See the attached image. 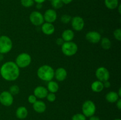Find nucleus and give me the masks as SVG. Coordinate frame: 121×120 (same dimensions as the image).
Returning a JSON list of instances; mask_svg holds the SVG:
<instances>
[{
    "mask_svg": "<svg viewBox=\"0 0 121 120\" xmlns=\"http://www.w3.org/2000/svg\"><path fill=\"white\" fill-rule=\"evenodd\" d=\"M20 74V68L13 61H7L0 67V75L4 80L9 82L15 81Z\"/></svg>",
    "mask_w": 121,
    "mask_h": 120,
    "instance_id": "nucleus-1",
    "label": "nucleus"
},
{
    "mask_svg": "<svg viewBox=\"0 0 121 120\" xmlns=\"http://www.w3.org/2000/svg\"><path fill=\"white\" fill-rule=\"evenodd\" d=\"M37 75L40 80L48 82L54 78V69L49 65H43L38 68Z\"/></svg>",
    "mask_w": 121,
    "mask_h": 120,
    "instance_id": "nucleus-2",
    "label": "nucleus"
},
{
    "mask_svg": "<svg viewBox=\"0 0 121 120\" xmlns=\"http://www.w3.org/2000/svg\"><path fill=\"white\" fill-rule=\"evenodd\" d=\"M13 42L11 38L7 35H0V54L4 55L12 50Z\"/></svg>",
    "mask_w": 121,
    "mask_h": 120,
    "instance_id": "nucleus-3",
    "label": "nucleus"
},
{
    "mask_svg": "<svg viewBox=\"0 0 121 120\" xmlns=\"http://www.w3.org/2000/svg\"><path fill=\"white\" fill-rule=\"evenodd\" d=\"M61 50L65 56H72L78 52V46L73 41L65 42L61 46Z\"/></svg>",
    "mask_w": 121,
    "mask_h": 120,
    "instance_id": "nucleus-4",
    "label": "nucleus"
},
{
    "mask_svg": "<svg viewBox=\"0 0 121 120\" xmlns=\"http://www.w3.org/2000/svg\"><path fill=\"white\" fill-rule=\"evenodd\" d=\"M32 58L31 55L27 52L18 54L15 58V62L20 68H25L31 64Z\"/></svg>",
    "mask_w": 121,
    "mask_h": 120,
    "instance_id": "nucleus-5",
    "label": "nucleus"
},
{
    "mask_svg": "<svg viewBox=\"0 0 121 120\" xmlns=\"http://www.w3.org/2000/svg\"><path fill=\"white\" fill-rule=\"evenodd\" d=\"M82 114L86 117H91L95 115L96 111V107L92 100H86L83 102L82 107Z\"/></svg>",
    "mask_w": 121,
    "mask_h": 120,
    "instance_id": "nucleus-6",
    "label": "nucleus"
},
{
    "mask_svg": "<svg viewBox=\"0 0 121 120\" xmlns=\"http://www.w3.org/2000/svg\"><path fill=\"white\" fill-rule=\"evenodd\" d=\"M29 20L31 23L34 26H41L44 22L43 14L39 11H34L30 14Z\"/></svg>",
    "mask_w": 121,
    "mask_h": 120,
    "instance_id": "nucleus-7",
    "label": "nucleus"
},
{
    "mask_svg": "<svg viewBox=\"0 0 121 120\" xmlns=\"http://www.w3.org/2000/svg\"><path fill=\"white\" fill-rule=\"evenodd\" d=\"M14 102L13 95L8 91H4L0 93V103L4 107H10Z\"/></svg>",
    "mask_w": 121,
    "mask_h": 120,
    "instance_id": "nucleus-8",
    "label": "nucleus"
},
{
    "mask_svg": "<svg viewBox=\"0 0 121 120\" xmlns=\"http://www.w3.org/2000/svg\"><path fill=\"white\" fill-rule=\"evenodd\" d=\"M70 23L72 29L75 31H81L85 27V21L83 18L80 16L72 17Z\"/></svg>",
    "mask_w": 121,
    "mask_h": 120,
    "instance_id": "nucleus-9",
    "label": "nucleus"
},
{
    "mask_svg": "<svg viewBox=\"0 0 121 120\" xmlns=\"http://www.w3.org/2000/svg\"><path fill=\"white\" fill-rule=\"evenodd\" d=\"M95 76L98 80L104 82L109 80L110 78V72L106 67H100L96 70Z\"/></svg>",
    "mask_w": 121,
    "mask_h": 120,
    "instance_id": "nucleus-10",
    "label": "nucleus"
},
{
    "mask_svg": "<svg viewBox=\"0 0 121 120\" xmlns=\"http://www.w3.org/2000/svg\"><path fill=\"white\" fill-rule=\"evenodd\" d=\"M86 40L92 44H98L100 42L102 39V35L96 31H91L86 33L85 35Z\"/></svg>",
    "mask_w": 121,
    "mask_h": 120,
    "instance_id": "nucleus-11",
    "label": "nucleus"
},
{
    "mask_svg": "<svg viewBox=\"0 0 121 120\" xmlns=\"http://www.w3.org/2000/svg\"><path fill=\"white\" fill-rule=\"evenodd\" d=\"M43 17L44 22L53 24L57 19V14L55 9L50 8L44 12Z\"/></svg>",
    "mask_w": 121,
    "mask_h": 120,
    "instance_id": "nucleus-12",
    "label": "nucleus"
},
{
    "mask_svg": "<svg viewBox=\"0 0 121 120\" xmlns=\"http://www.w3.org/2000/svg\"><path fill=\"white\" fill-rule=\"evenodd\" d=\"M48 93L47 88L44 86L40 85L35 87L33 91V94L37 97V98L43 100L46 98L47 94Z\"/></svg>",
    "mask_w": 121,
    "mask_h": 120,
    "instance_id": "nucleus-13",
    "label": "nucleus"
},
{
    "mask_svg": "<svg viewBox=\"0 0 121 120\" xmlns=\"http://www.w3.org/2000/svg\"><path fill=\"white\" fill-rule=\"evenodd\" d=\"M67 76V72L63 67H59L54 70V77L59 82L64 81Z\"/></svg>",
    "mask_w": 121,
    "mask_h": 120,
    "instance_id": "nucleus-14",
    "label": "nucleus"
},
{
    "mask_svg": "<svg viewBox=\"0 0 121 120\" xmlns=\"http://www.w3.org/2000/svg\"><path fill=\"white\" fill-rule=\"evenodd\" d=\"M42 32L46 35H51L55 32V27L52 23L44 22L41 25Z\"/></svg>",
    "mask_w": 121,
    "mask_h": 120,
    "instance_id": "nucleus-15",
    "label": "nucleus"
},
{
    "mask_svg": "<svg viewBox=\"0 0 121 120\" xmlns=\"http://www.w3.org/2000/svg\"><path fill=\"white\" fill-rule=\"evenodd\" d=\"M33 109L36 112L41 114L46 111L47 106L46 103L41 100H37L33 104Z\"/></svg>",
    "mask_w": 121,
    "mask_h": 120,
    "instance_id": "nucleus-16",
    "label": "nucleus"
},
{
    "mask_svg": "<svg viewBox=\"0 0 121 120\" xmlns=\"http://www.w3.org/2000/svg\"><path fill=\"white\" fill-rule=\"evenodd\" d=\"M61 38L65 42L72 41L74 38V32L73 29H67L63 31L61 34Z\"/></svg>",
    "mask_w": 121,
    "mask_h": 120,
    "instance_id": "nucleus-17",
    "label": "nucleus"
},
{
    "mask_svg": "<svg viewBox=\"0 0 121 120\" xmlns=\"http://www.w3.org/2000/svg\"><path fill=\"white\" fill-rule=\"evenodd\" d=\"M28 109L24 106L19 107L15 111V115H16L17 118L20 120H24V119L26 118L27 116H28Z\"/></svg>",
    "mask_w": 121,
    "mask_h": 120,
    "instance_id": "nucleus-18",
    "label": "nucleus"
},
{
    "mask_svg": "<svg viewBox=\"0 0 121 120\" xmlns=\"http://www.w3.org/2000/svg\"><path fill=\"white\" fill-rule=\"evenodd\" d=\"M91 89L93 92L96 93H99L104 89V84L102 81L99 80H96L93 81L91 86Z\"/></svg>",
    "mask_w": 121,
    "mask_h": 120,
    "instance_id": "nucleus-19",
    "label": "nucleus"
},
{
    "mask_svg": "<svg viewBox=\"0 0 121 120\" xmlns=\"http://www.w3.org/2000/svg\"><path fill=\"white\" fill-rule=\"evenodd\" d=\"M120 97L116 91H109L105 95V99L109 103H115Z\"/></svg>",
    "mask_w": 121,
    "mask_h": 120,
    "instance_id": "nucleus-20",
    "label": "nucleus"
},
{
    "mask_svg": "<svg viewBox=\"0 0 121 120\" xmlns=\"http://www.w3.org/2000/svg\"><path fill=\"white\" fill-rule=\"evenodd\" d=\"M47 89L48 90V92L52 93H56L59 89V85L57 82L55 81H50L47 82Z\"/></svg>",
    "mask_w": 121,
    "mask_h": 120,
    "instance_id": "nucleus-21",
    "label": "nucleus"
},
{
    "mask_svg": "<svg viewBox=\"0 0 121 120\" xmlns=\"http://www.w3.org/2000/svg\"><path fill=\"white\" fill-rule=\"evenodd\" d=\"M104 3L105 7L111 10L117 9L119 4L118 0H105Z\"/></svg>",
    "mask_w": 121,
    "mask_h": 120,
    "instance_id": "nucleus-22",
    "label": "nucleus"
},
{
    "mask_svg": "<svg viewBox=\"0 0 121 120\" xmlns=\"http://www.w3.org/2000/svg\"><path fill=\"white\" fill-rule=\"evenodd\" d=\"M100 43L102 48L103 49H105V50L109 49L111 48V46H112L111 41L107 37L102 38L101 40L100 41Z\"/></svg>",
    "mask_w": 121,
    "mask_h": 120,
    "instance_id": "nucleus-23",
    "label": "nucleus"
},
{
    "mask_svg": "<svg viewBox=\"0 0 121 120\" xmlns=\"http://www.w3.org/2000/svg\"><path fill=\"white\" fill-rule=\"evenodd\" d=\"M51 2H52V7L54 8V9H60V8H62L64 5L61 0H53Z\"/></svg>",
    "mask_w": 121,
    "mask_h": 120,
    "instance_id": "nucleus-24",
    "label": "nucleus"
},
{
    "mask_svg": "<svg viewBox=\"0 0 121 120\" xmlns=\"http://www.w3.org/2000/svg\"><path fill=\"white\" fill-rule=\"evenodd\" d=\"M20 91V87L17 85H11L9 87V89L8 91L13 95H15L19 94Z\"/></svg>",
    "mask_w": 121,
    "mask_h": 120,
    "instance_id": "nucleus-25",
    "label": "nucleus"
},
{
    "mask_svg": "<svg viewBox=\"0 0 121 120\" xmlns=\"http://www.w3.org/2000/svg\"><path fill=\"white\" fill-rule=\"evenodd\" d=\"M21 5L23 6L25 8H30L32 6L34 5V0H21Z\"/></svg>",
    "mask_w": 121,
    "mask_h": 120,
    "instance_id": "nucleus-26",
    "label": "nucleus"
},
{
    "mask_svg": "<svg viewBox=\"0 0 121 120\" xmlns=\"http://www.w3.org/2000/svg\"><path fill=\"white\" fill-rule=\"evenodd\" d=\"M72 18V16L70 15H68V14H63V15H61V18H60V20H61V22L63 24H67L70 23L71 22Z\"/></svg>",
    "mask_w": 121,
    "mask_h": 120,
    "instance_id": "nucleus-27",
    "label": "nucleus"
},
{
    "mask_svg": "<svg viewBox=\"0 0 121 120\" xmlns=\"http://www.w3.org/2000/svg\"><path fill=\"white\" fill-rule=\"evenodd\" d=\"M72 120H86V117L82 113H78L72 116Z\"/></svg>",
    "mask_w": 121,
    "mask_h": 120,
    "instance_id": "nucleus-28",
    "label": "nucleus"
},
{
    "mask_svg": "<svg viewBox=\"0 0 121 120\" xmlns=\"http://www.w3.org/2000/svg\"><path fill=\"white\" fill-rule=\"evenodd\" d=\"M113 34L115 40L118 41H121V29L120 28H117V29H115Z\"/></svg>",
    "mask_w": 121,
    "mask_h": 120,
    "instance_id": "nucleus-29",
    "label": "nucleus"
},
{
    "mask_svg": "<svg viewBox=\"0 0 121 120\" xmlns=\"http://www.w3.org/2000/svg\"><path fill=\"white\" fill-rule=\"evenodd\" d=\"M46 99L50 102H53L56 100V95L54 93L48 92L46 96Z\"/></svg>",
    "mask_w": 121,
    "mask_h": 120,
    "instance_id": "nucleus-30",
    "label": "nucleus"
},
{
    "mask_svg": "<svg viewBox=\"0 0 121 120\" xmlns=\"http://www.w3.org/2000/svg\"><path fill=\"white\" fill-rule=\"evenodd\" d=\"M28 102H29L31 104H33L34 102H35V101L37 100V98L36 96L34 95V94H31L29 96H28Z\"/></svg>",
    "mask_w": 121,
    "mask_h": 120,
    "instance_id": "nucleus-31",
    "label": "nucleus"
},
{
    "mask_svg": "<svg viewBox=\"0 0 121 120\" xmlns=\"http://www.w3.org/2000/svg\"><path fill=\"white\" fill-rule=\"evenodd\" d=\"M64 42H65V41H64V40L61 38V37L57 38L56 39V44L58 46H60V47L63 44Z\"/></svg>",
    "mask_w": 121,
    "mask_h": 120,
    "instance_id": "nucleus-32",
    "label": "nucleus"
},
{
    "mask_svg": "<svg viewBox=\"0 0 121 120\" xmlns=\"http://www.w3.org/2000/svg\"><path fill=\"white\" fill-rule=\"evenodd\" d=\"M103 84H104V88H110L111 86V82H109V80H108V81H104V82H103Z\"/></svg>",
    "mask_w": 121,
    "mask_h": 120,
    "instance_id": "nucleus-33",
    "label": "nucleus"
},
{
    "mask_svg": "<svg viewBox=\"0 0 121 120\" xmlns=\"http://www.w3.org/2000/svg\"><path fill=\"white\" fill-rule=\"evenodd\" d=\"M116 103V106H117V108H118L119 110H121V99L119 98L117 102H115Z\"/></svg>",
    "mask_w": 121,
    "mask_h": 120,
    "instance_id": "nucleus-34",
    "label": "nucleus"
},
{
    "mask_svg": "<svg viewBox=\"0 0 121 120\" xmlns=\"http://www.w3.org/2000/svg\"><path fill=\"white\" fill-rule=\"evenodd\" d=\"M89 120H100L99 116H96V115H93V116L89 117Z\"/></svg>",
    "mask_w": 121,
    "mask_h": 120,
    "instance_id": "nucleus-35",
    "label": "nucleus"
},
{
    "mask_svg": "<svg viewBox=\"0 0 121 120\" xmlns=\"http://www.w3.org/2000/svg\"><path fill=\"white\" fill-rule=\"evenodd\" d=\"M73 1V0H61L64 4H69L71 3Z\"/></svg>",
    "mask_w": 121,
    "mask_h": 120,
    "instance_id": "nucleus-36",
    "label": "nucleus"
},
{
    "mask_svg": "<svg viewBox=\"0 0 121 120\" xmlns=\"http://www.w3.org/2000/svg\"><path fill=\"white\" fill-rule=\"evenodd\" d=\"M46 0H34V2L36 4H43L46 1Z\"/></svg>",
    "mask_w": 121,
    "mask_h": 120,
    "instance_id": "nucleus-37",
    "label": "nucleus"
},
{
    "mask_svg": "<svg viewBox=\"0 0 121 120\" xmlns=\"http://www.w3.org/2000/svg\"><path fill=\"white\" fill-rule=\"evenodd\" d=\"M35 7L37 9H41L43 8V4H37Z\"/></svg>",
    "mask_w": 121,
    "mask_h": 120,
    "instance_id": "nucleus-38",
    "label": "nucleus"
},
{
    "mask_svg": "<svg viewBox=\"0 0 121 120\" xmlns=\"http://www.w3.org/2000/svg\"><path fill=\"white\" fill-rule=\"evenodd\" d=\"M117 8H118V12H119V14H121V5L119 4V5H118V7H117Z\"/></svg>",
    "mask_w": 121,
    "mask_h": 120,
    "instance_id": "nucleus-39",
    "label": "nucleus"
},
{
    "mask_svg": "<svg viewBox=\"0 0 121 120\" xmlns=\"http://www.w3.org/2000/svg\"><path fill=\"white\" fill-rule=\"evenodd\" d=\"M117 93H118V95H119V97H121V88H119V89H118V91L117 92Z\"/></svg>",
    "mask_w": 121,
    "mask_h": 120,
    "instance_id": "nucleus-40",
    "label": "nucleus"
},
{
    "mask_svg": "<svg viewBox=\"0 0 121 120\" xmlns=\"http://www.w3.org/2000/svg\"><path fill=\"white\" fill-rule=\"evenodd\" d=\"M4 58V56L2 54H0V61H2V60H3Z\"/></svg>",
    "mask_w": 121,
    "mask_h": 120,
    "instance_id": "nucleus-41",
    "label": "nucleus"
},
{
    "mask_svg": "<svg viewBox=\"0 0 121 120\" xmlns=\"http://www.w3.org/2000/svg\"><path fill=\"white\" fill-rule=\"evenodd\" d=\"M121 120L119 118H117V119H115V120Z\"/></svg>",
    "mask_w": 121,
    "mask_h": 120,
    "instance_id": "nucleus-42",
    "label": "nucleus"
},
{
    "mask_svg": "<svg viewBox=\"0 0 121 120\" xmlns=\"http://www.w3.org/2000/svg\"><path fill=\"white\" fill-rule=\"evenodd\" d=\"M48 1H52L53 0H48Z\"/></svg>",
    "mask_w": 121,
    "mask_h": 120,
    "instance_id": "nucleus-43",
    "label": "nucleus"
}]
</instances>
